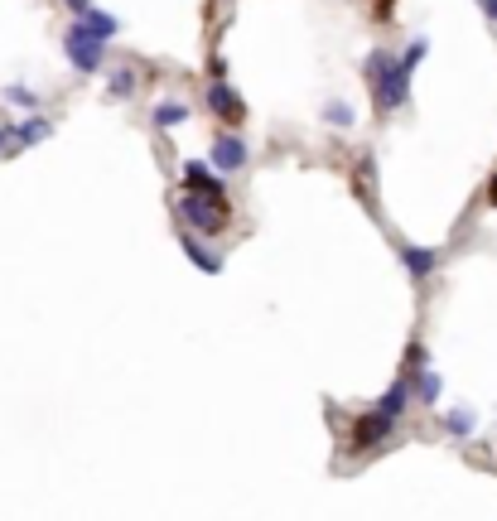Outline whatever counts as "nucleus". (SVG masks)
I'll return each instance as SVG.
<instances>
[{"label":"nucleus","mask_w":497,"mask_h":521,"mask_svg":"<svg viewBox=\"0 0 497 521\" xmlns=\"http://www.w3.org/2000/svg\"><path fill=\"white\" fill-rule=\"evenodd\" d=\"M174 213L189 222L194 232H222L227 222H232V208H227V198H213V193H194V189H184L179 193V203H174Z\"/></svg>","instance_id":"obj_2"},{"label":"nucleus","mask_w":497,"mask_h":521,"mask_svg":"<svg viewBox=\"0 0 497 521\" xmlns=\"http://www.w3.org/2000/svg\"><path fill=\"white\" fill-rule=\"evenodd\" d=\"M184 189L222 198V169L218 165H203V160H184Z\"/></svg>","instance_id":"obj_8"},{"label":"nucleus","mask_w":497,"mask_h":521,"mask_svg":"<svg viewBox=\"0 0 497 521\" xmlns=\"http://www.w3.org/2000/svg\"><path fill=\"white\" fill-rule=\"evenodd\" d=\"M194 116V107H184V102H155V111H150V121L160 126V131H169V126H184Z\"/></svg>","instance_id":"obj_12"},{"label":"nucleus","mask_w":497,"mask_h":521,"mask_svg":"<svg viewBox=\"0 0 497 521\" xmlns=\"http://www.w3.org/2000/svg\"><path fill=\"white\" fill-rule=\"evenodd\" d=\"M63 58H68L78 73H102V68H107V44L92 39L83 25H73L63 34Z\"/></svg>","instance_id":"obj_4"},{"label":"nucleus","mask_w":497,"mask_h":521,"mask_svg":"<svg viewBox=\"0 0 497 521\" xmlns=\"http://www.w3.org/2000/svg\"><path fill=\"white\" fill-rule=\"evenodd\" d=\"M324 121H329V126H338V131H348L358 116H353V107H348V102H333V107H324Z\"/></svg>","instance_id":"obj_17"},{"label":"nucleus","mask_w":497,"mask_h":521,"mask_svg":"<svg viewBox=\"0 0 497 521\" xmlns=\"http://www.w3.org/2000/svg\"><path fill=\"white\" fill-rule=\"evenodd\" d=\"M179 247H184V256H189V261H194L203 275H222V256H218V251L203 247L194 232H184V237H179Z\"/></svg>","instance_id":"obj_9"},{"label":"nucleus","mask_w":497,"mask_h":521,"mask_svg":"<svg viewBox=\"0 0 497 521\" xmlns=\"http://www.w3.org/2000/svg\"><path fill=\"white\" fill-rule=\"evenodd\" d=\"M440 425L454 439H469L473 430H478V415H473V411H449V415H440Z\"/></svg>","instance_id":"obj_14"},{"label":"nucleus","mask_w":497,"mask_h":521,"mask_svg":"<svg viewBox=\"0 0 497 521\" xmlns=\"http://www.w3.org/2000/svg\"><path fill=\"white\" fill-rule=\"evenodd\" d=\"M68 10H73V15H87V10H92V0H68Z\"/></svg>","instance_id":"obj_21"},{"label":"nucleus","mask_w":497,"mask_h":521,"mask_svg":"<svg viewBox=\"0 0 497 521\" xmlns=\"http://www.w3.org/2000/svg\"><path fill=\"white\" fill-rule=\"evenodd\" d=\"M396 261L406 266L411 280H425V275H435V266L444 261L440 247H415V242H396Z\"/></svg>","instance_id":"obj_6"},{"label":"nucleus","mask_w":497,"mask_h":521,"mask_svg":"<svg viewBox=\"0 0 497 521\" xmlns=\"http://www.w3.org/2000/svg\"><path fill=\"white\" fill-rule=\"evenodd\" d=\"M78 25H83L92 39H102V44H111V39L121 34V20H116V15H107V10H97V5H92L87 15H78Z\"/></svg>","instance_id":"obj_10"},{"label":"nucleus","mask_w":497,"mask_h":521,"mask_svg":"<svg viewBox=\"0 0 497 521\" xmlns=\"http://www.w3.org/2000/svg\"><path fill=\"white\" fill-rule=\"evenodd\" d=\"M478 10H483V15H488V20L497 25V0H478Z\"/></svg>","instance_id":"obj_20"},{"label":"nucleus","mask_w":497,"mask_h":521,"mask_svg":"<svg viewBox=\"0 0 497 521\" xmlns=\"http://www.w3.org/2000/svg\"><path fill=\"white\" fill-rule=\"evenodd\" d=\"M213 165H218L222 174H242V169H247V140L222 131V136L213 140Z\"/></svg>","instance_id":"obj_7"},{"label":"nucleus","mask_w":497,"mask_h":521,"mask_svg":"<svg viewBox=\"0 0 497 521\" xmlns=\"http://www.w3.org/2000/svg\"><path fill=\"white\" fill-rule=\"evenodd\" d=\"M415 367H425V343H411L406 348V372H415Z\"/></svg>","instance_id":"obj_18"},{"label":"nucleus","mask_w":497,"mask_h":521,"mask_svg":"<svg viewBox=\"0 0 497 521\" xmlns=\"http://www.w3.org/2000/svg\"><path fill=\"white\" fill-rule=\"evenodd\" d=\"M488 203H493V208H497V179H493V189H488Z\"/></svg>","instance_id":"obj_22"},{"label":"nucleus","mask_w":497,"mask_h":521,"mask_svg":"<svg viewBox=\"0 0 497 521\" xmlns=\"http://www.w3.org/2000/svg\"><path fill=\"white\" fill-rule=\"evenodd\" d=\"M411 377H415V396H420L425 406H435V401H440V391H444L440 372H435V367H415Z\"/></svg>","instance_id":"obj_11"},{"label":"nucleus","mask_w":497,"mask_h":521,"mask_svg":"<svg viewBox=\"0 0 497 521\" xmlns=\"http://www.w3.org/2000/svg\"><path fill=\"white\" fill-rule=\"evenodd\" d=\"M54 136V126L44 121V116H29V121H20L15 131H10V140H20V145H39V140Z\"/></svg>","instance_id":"obj_13"},{"label":"nucleus","mask_w":497,"mask_h":521,"mask_svg":"<svg viewBox=\"0 0 497 521\" xmlns=\"http://www.w3.org/2000/svg\"><path fill=\"white\" fill-rule=\"evenodd\" d=\"M5 140H10V136H5V131H0V155H5Z\"/></svg>","instance_id":"obj_23"},{"label":"nucleus","mask_w":497,"mask_h":521,"mask_svg":"<svg viewBox=\"0 0 497 521\" xmlns=\"http://www.w3.org/2000/svg\"><path fill=\"white\" fill-rule=\"evenodd\" d=\"M5 102H10V107H25V111L39 107V97H34L25 83H10V87H5Z\"/></svg>","instance_id":"obj_16"},{"label":"nucleus","mask_w":497,"mask_h":521,"mask_svg":"<svg viewBox=\"0 0 497 521\" xmlns=\"http://www.w3.org/2000/svg\"><path fill=\"white\" fill-rule=\"evenodd\" d=\"M396 420H401V415L387 411V406H372L367 415H358V420H353V435H348V454H367V449H377V444L396 430Z\"/></svg>","instance_id":"obj_3"},{"label":"nucleus","mask_w":497,"mask_h":521,"mask_svg":"<svg viewBox=\"0 0 497 521\" xmlns=\"http://www.w3.org/2000/svg\"><path fill=\"white\" fill-rule=\"evenodd\" d=\"M208 73H213V83H227V58H213V68H208Z\"/></svg>","instance_id":"obj_19"},{"label":"nucleus","mask_w":497,"mask_h":521,"mask_svg":"<svg viewBox=\"0 0 497 521\" xmlns=\"http://www.w3.org/2000/svg\"><path fill=\"white\" fill-rule=\"evenodd\" d=\"M203 107L213 111L218 121H227V126H242V121H247V102H242V97H237V92H232L227 83H213V87H208Z\"/></svg>","instance_id":"obj_5"},{"label":"nucleus","mask_w":497,"mask_h":521,"mask_svg":"<svg viewBox=\"0 0 497 521\" xmlns=\"http://www.w3.org/2000/svg\"><path fill=\"white\" fill-rule=\"evenodd\" d=\"M107 87H111V97H131V92H136V68H131V63H121V68H111Z\"/></svg>","instance_id":"obj_15"},{"label":"nucleus","mask_w":497,"mask_h":521,"mask_svg":"<svg viewBox=\"0 0 497 521\" xmlns=\"http://www.w3.org/2000/svg\"><path fill=\"white\" fill-rule=\"evenodd\" d=\"M411 63H406V54L396 58L387 54V49H372L367 54V63H362V78H367V87H372V102H377V116H391V111H401L406 102H411Z\"/></svg>","instance_id":"obj_1"}]
</instances>
